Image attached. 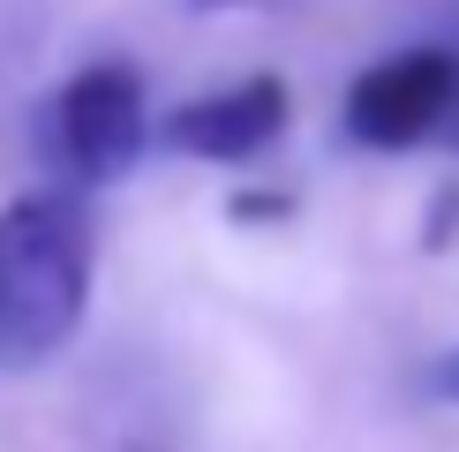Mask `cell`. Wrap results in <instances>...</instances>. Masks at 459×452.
Here are the masks:
<instances>
[{
    "label": "cell",
    "instance_id": "6da1fadb",
    "mask_svg": "<svg viewBox=\"0 0 459 452\" xmlns=\"http://www.w3.org/2000/svg\"><path fill=\"white\" fill-rule=\"evenodd\" d=\"M91 204L75 188H23L0 204V362L38 369L91 317Z\"/></svg>",
    "mask_w": 459,
    "mask_h": 452
},
{
    "label": "cell",
    "instance_id": "3957f363",
    "mask_svg": "<svg viewBox=\"0 0 459 452\" xmlns=\"http://www.w3.org/2000/svg\"><path fill=\"white\" fill-rule=\"evenodd\" d=\"M452 113H459V53L452 46H399L347 83L339 128L361 151H414V143H445Z\"/></svg>",
    "mask_w": 459,
    "mask_h": 452
},
{
    "label": "cell",
    "instance_id": "7a4b0ae2",
    "mask_svg": "<svg viewBox=\"0 0 459 452\" xmlns=\"http://www.w3.org/2000/svg\"><path fill=\"white\" fill-rule=\"evenodd\" d=\"M143 143H151V99L128 61H83L30 113L38 166L53 174V188H75V196L136 174Z\"/></svg>",
    "mask_w": 459,
    "mask_h": 452
},
{
    "label": "cell",
    "instance_id": "52a82bcc",
    "mask_svg": "<svg viewBox=\"0 0 459 452\" xmlns=\"http://www.w3.org/2000/svg\"><path fill=\"white\" fill-rule=\"evenodd\" d=\"M445 151H459V113H452V121H445Z\"/></svg>",
    "mask_w": 459,
    "mask_h": 452
},
{
    "label": "cell",
    "instance_id": "5b68a950",
    "mask_svg": "<svg viewBox=\"0 0 459 452\" xmlns=\"http://www.w3.org/2000/svg\"><path fill=\"white\" fill-rule=\"evenodd\" d=\"M422 392H429L437 407H459V347L429 354V369H422Z\"/></svg>",
    "mask_w": 459,
    "mask_h": 452
},
{
    "label": "cell",
    "instance_id": "8992f818",
    "mask_svg": "<svg viewBox=\"0 0 459 452\" xmlns=\"http://www.w3.org/2000/svg\"><path fill=\"white\" fill-rule=\"evenodd\" d=\"M181 8H196V15H241V8H272V0H181Z\"/></svg>",
    "mask_w": 459,
    "mask_h": 452
},
{
    "label": "cell",
    "instance_id": "277c9868",
    "mask_svg": "<svg viewBox=\"0 0 459 452\" xmlns=\"http://www.w3.org/2000/svg\"><path fill=\"white\" fill-rule=\"evenodd\" d=\"M286 121H294V99H286L279 75H241V83H219L204 91V99H188L166 113V151H181V159H204V166H248L264 159Z\"/></svg>",
    "mask_w": 459,
    "mask_h": 452
}]
</instances>
